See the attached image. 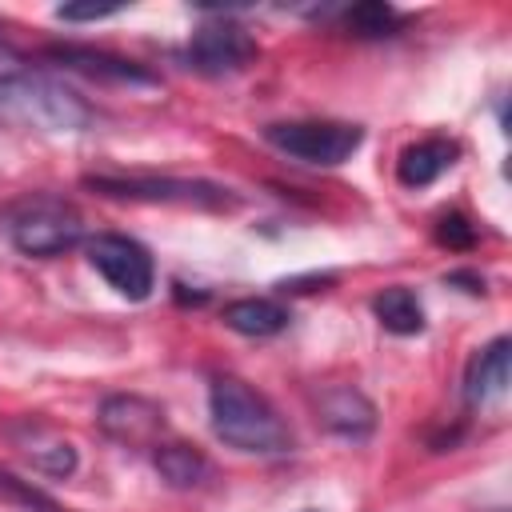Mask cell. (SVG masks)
Segmentation results:
<instances>
[{"instance_id": "6da1fadb", "label": "cell", "mask_w": 512, "mask_h": 512, "mask_svg": "<svg viewBox=\"0 0 512 512\" xmlns=\"http://www.w3.org/2000/svg\"><path fill=\"white\" fill-rule=\"evenodd\" d=\"M208 412H212V432L236 452L280 456V452L292 448V428L280 420V412L256 388H248L236 376H216L212 380Z\"/></svg>"}, {"instance_id": "7a4b0ae2", "label": "cell", "mask_w": 512, "mask_h": 512, "mask_svg": "<svg viewBox=\"0 0 512 512\" xmlns=\"http://www.w3.org/2000/svg\"><path fill=\"white\" fill-rule=\"evenodd\" d=\"M88 120L92 112L72 88L44 76L0 72V124L36 132H80L88 128Z\"/></svg>"}, {"instance_id": "3957f363", "label": "cell", "mask_w": 512, "mask_h": 512, "mask_svg": "<svg viewBox=\"0 0 512 512\" xmlns=\"http://www.w3.org/2000/svg\"><path fill=\"white\" fill-rule=\"evenodd\" d=\"M84 236V220L72 204L56 196H32L12 208L8 216V240L24 256H56L68 252Z\"/></svg>"}, {"instance_id": "277c9868", "label": "cell", "mask_w": 512, "mask_h": 512, "mask_svg": "<svg viewBox=\"0 0 512 512\" xmlns=\"http://www.w3.org/2000/svg\"><path fill=\"white\" fill-rule=\"evenodd\" d=\"M264 140L300 164L336 168L360 148L364 128L344 120H288V124H268Z\"/></svg>"}, {"instance_id": "5b68a950", "label": "cell", "mask_w": 512, "mask_h": 512, "mask_svg": "<svg viewBox=\"0 0 512 512\" xmlns=\"http://www.w3.org/2000/svg\"><path fill=\"white\" fill-rule=\"evenodd\" d=\"M88 264L128 300H144L156 284V264L148 256V248L132 236H120V232H100L88 240Z\"/></svg>"}, {"instance_id": "8992f818", "label": "cell", "mask_w": 512, "mask_h": 512, "mask_svg": "<svg viewBox=\"0 0 512 512\" xmlns=\"http://www.w3.org/2000/svg\"><path fill=\"white\" fill-rule=\"evenodd\" d=\"M184 56H188V68L204 76H236L260 56V44L236 20H208L192 32Z\"/></svg>"}, {"instance_id": "52a82bcc", "label": "cell", "mask_w": 512, "mask_h": 512, "mask_svg": "<svg viewBox=\"0 0 512 512\" xmlns=\"http://www.w3.org/2000/svg\"><path fill=\"white\" fill-rule=\"evenodd\" d=\"M88 188L104 192V196H120V200H160V204H200V208H220L228 204V188L220 184H204V180H156V176H124V180H108V176H88Z\"/></svg>"}, {"instance_id": "ba28073f", "label": "cell", "mask_w": 512, "mask_h": 512, "mask_svg": "<svg viewBox=\"0 0 512 512\" xmlns=\"http://www.w3.org/2000/svg\"><path fill=\"white\" fill-rule=\"evenodd\" d=\"M100 428L104 436L120 440V444H156V436L164 432V408L156 400L144 396H108L100 404Z\"/></svg>"}, {"instance_id": "9c48e42d", "label": "cell", "mask_w": 512, "mask_h": 512, "mask_svg": "<svg viewBox=\"0 0 512 512\" xmlns=\"http://www.w3.org/2000/svg\"><path fill=\"white\" fill-rule=\"evenodd\" d=\"M8 436L32 460V468H40L48 476H72L76 472V448L64 436H56L48 424H40V420L28 416V420L8 424Z\"/></svg>"}, {"instance_id": "30bf717a", "label": "cell", "mask_w": 512, "mask_h": 512, "mask_svg": "<svg viewBox=\"0 0 512 512\" xmlns=\"http://www.w3.org/2000/svg\"><path fill=\"white\" fill-rule=\"evenodd\" d=\"M48 56L72 72H84L92 80H112V84H136V88H152L156 76L148 68H140L136 60H124V56H112V52H96V48H76V44H60V48H48Z\"/></svg>"}, {"instance_id": "8fae6325", "label": "cell", "mask_w": 512, "mask_h": 512, "mask_svg": "<svg viewBox=\"0 0 512 512\" xmlns=\"http://www.w3.org/2000/svg\"><path fill=\"white\" fill-rule=\"evenodd\" d=\"M508 356H512V340L496 336L488 348H480L468 360V372H464L468 404H492V400H500L508 392Z\"/></svg>"}, {"instance_id": "7c38bea8", "label": "cell", "mask_w": 512, "mask_h": 512, "mask_svg": "<svg viewBox=\"0 0 512 512\" xmlns=\"http://www.w3.org/2000/svg\"><path fill=\"white\" fill-rule=\"evenodd\" d=\"M316 408H320L324 428H332L336 436L364 440V436L376 428V408H372V400L360 396L356 388H328V392H320Z\"/></svg>"}, {"instance_id": "4fadbf2b", "label": "cell", "mask_w": 512, "mask_h": 512, "mask_svg": "<svg viewBox=\"0 0 512 512\" xmlns=\"http://www.w3.org/2000/svg\"><path fill=\"white\" fill-rule=\"evenodd\" d=\"M456 144L444 140V136H432V140H420V144H408L396 160V176L404 188H428L432 180H440L452 164H456Z\"/></svg>"}, {"instance_id": "5bb4252c", "label": "cell", "mask_w": 512, "mask_h": 512, "mask_svg": "<svg viewBox=\"0 0 512 512\" xmlns=\"http://www.w3.org/2000/svg\"><path fill=\"white\" fill-rule=\"evenodd\" d=\"M288 320H292L288 308L276 304V300H268V296H244V300H232V304L224 308V324H228L232 332L256 336V340L284 332Z\"/></svg>"}, {"instance_id": "9a60e30c", "label": "cell", "mask_w": 512, "mask_h": 512, "mask_svg": "<svg viewBox=\"0 0 512 512\" xmlns=\"http://www.w3.org/2000/svg\"><path fill=\"white\" fill-rule=\"evenodd\" d=\"M372 312H376L380 328L392 332V336H416V332L424 328V304H420V296H416L412 288H404V284H392V288L376 292Z\"/></svg>"}, {"instance_id": "2e32d148", "label": "cell", "mask_w": 512, "mask_h": 512, "mask_svg": "<svg viewBox=\"0 0 512 512\" xmlns=\"http://www.w3.org/2000/svg\"><path fill=\"white\" fill-rule=\"evenodd\" d=\"M156 472L172 484V488H196L204 476H208V460L200 448L192 444H160L156 456H152Z\"/></svg>"}, {"instance_id": "e0dca14e", "label": "cell", "mask_w": 512, "mask_h": 512, "mask_svg": "<svg viewBox=\"0 0 512 512\" xmlns=\"http://www.w3.org/2000/svg\"><path fill=\"white\" fill-rule=\"evenodd\" d=\"M400 24H404V16H400L392 4H384V0L352 4V8L344 12V28H348L352 36H392Z\"/></svg>"}, {"instance_id": "ac0fdd59", "label": "cell", "mask_w": 512, "mask_h": 512, "mask_svg": "<svg viewBox=\"0 0 512 512\" xmlns=\"http://www.w3.org/2000/svg\"><path fill=\"white\" fill-rule=\"evenodd\" d=\"M436 240L448 244V248H468L476 240V228L464 220V216H444L440 228H436Z\"/></svg>"}, {"instance_id": "d6986e66", "label": "cell", "mask_w": 512, "mask_h": 512, "mask_svg": "<svg viewBox=\"0 0 512 512\" xmlns=\"http://www.w3.org/2000/svg\"><path fill=\"white\" fill-rule=\"evenodd\" d=\"M116 12H120V4H60L56 8L60 20H104Z\"/></svg>"}, {"instance_id": "ffe728a7", "label": "cell", "mask_w": 512, "mask_h": 512, "mask_svg": "<svg viewBox=\"0 0 512 512\" xmlns=\"http://www.w3.org/2000/svg\"><path fill=\"white\" fill-rule=\"evenodd\" d=\"M448 284H468L464 292H484V276H476V272H452V276H444Z\"/></svg>"}, {"instance_id": "44dd1931", "label": "cell", "mask_w": 512, "mask_h": 512, "mask_svg": "<svg viewBox=\"0 0 512 512\" xmlns=\"http://www.w3.org/2000/svg\"><path fill=\"white\" fill-rule=\"evenodd\" d=\"M0 60H4V64H12V60H16V52L8 48V40H4V36H0Z\"/></svg>"}, {"instance_id": "7402d4cb", "label": "cell", "mask_w": 512, "mask_h": 512, "mask_svg": "<svg viewBox=\"0 0 512 512\" xmlns=\"http://www.w3.org/2000/svg\"><path fill=\"white\" fill-rule=\"evenodd\" d=\"M304 512H312V508H304Z\"/></svg>"}]
</instances>
